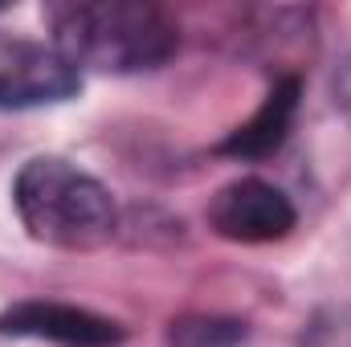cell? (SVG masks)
Returning a JSON list of instances; mask_svg holds the SVG:
<instances>
[{
    "mask_svg": "<svg viewBox=\"0 0 351 347\" xmlns=\"http://www.w3.org/2000/svg\"><path fill=\"white\" fill-rule=\"evenodd\" d=\"M0 335L49 339L66 347H119L127 339V331L106 315H94L86 307H70V302H41V298L12 302L8 311H0Z\"/></svg>",
    "mask_w": 351,
    "mask_h": 347,
    "instance_id": "cell-5",
    "label": "cell"
},
{
    "mask_svg": "<svg viewBox=\"0 0 351 347\" xmlns=\"http://www.w3.org/2000/svg\"><path fill=\"white\" fill-rule=\"evenodd\" d=\"M250 327L229 315H184L168 327V347H241Z\"/></svg>",
    "mask_w": 351,
    "mask_h": 347,
    "instance_id": "cell-7",
    "label": "cell"
},
{
    "mask_svg": "<svg viewBox=\"0 0 351 347\" xmlns=\"http://www.w3.org/2000/svg\"><path fill=\"white\" fill-rule=\"evenodd\" d=\"M302 347H351V311H331L315 319Z\"/></svg>",
    "mask_w": 351,
    "mask_h": 347,
    "instance_id": "cell-8",
    "label": "cell"
},
{
    "mask_svg": "<svg viewBox=\"0 0 351 347\" xmlns=\"http://www.w3.org/2000/svg\"><path fill=\"white\" fill-rule=\"evenodd\" d=\"M298 213L282 188L258 176H241L208 200V229L225 241L241 246H262V241H282L294 229Z\"/></svg>",
    "mask_w": 351,
    "mask_h": 347,
    "instance_id": "cell-4",
    "label": "cell"
},
{
    "mask_svg": "<svg viewBox=\"0 0 351 347\" xmlns=\"http://www.w3.org/2000/svg\"><path fill=\"white\" fill-rule=\"evenodd\" d=\"M12 204L29 237L53 250H94L110 241L119 221L110 192L58 156H37L16 172Z\"/></svg>",
    "mask_w": 351,
    "mask_h": 347,
    "instance_id": "cell-2",
    "label": "cell"
},
{
    "mask_svg": "<svg viewBox=\"0 0 351 347\" xmlns=\"http://www.w3.org/2000/svg\"><path fill=\"white\" fill-rule=\"evenodd\" d=\"M82 90V74L45 41L0 29V110L58 106Z\"/></svg>",
    "mask_w": 351,
    "mask_h": 347,
    "instance_id": "cell-3",
    "label": "cell"
},
{
    "mask_svg": "<svg viewBox=\"0 0 351 347\" xmlns=\"http://www.w3.org/2000/svg\"><path fill=\"white\" fill-rule=\"evenodd\" d=\"M53 49L82 74H147L180 49L176 21L139 0H66L45 4Z\"/></svg>",
    "mask_w": 351,
    "mask_h": 347,
    "instance_id": "cell-1",
    "label": "cell"
},
{
    "mask_svg": "<svg viewBox=\"0 0 351 347\" xmlns=\"http://www.w3.org/2000/svg\"><path fill=\"white\" fill-rule=\"evenodd\" d=\"M298 102H302V78H298V74L278 78V82L269 86V94L262 98V106H258L241 127H233V131L217 143V152L229 156V160H265V156H274V152L286 143L290 127H294Z\"/></svg>",
    "mask_w": 351,
    "mask_h": 347,
    "instance_id": "cell-6",
    "label": "cell"
}]
</instances>
